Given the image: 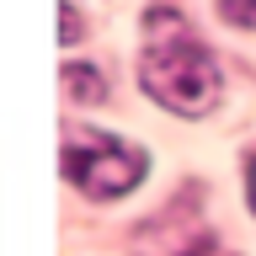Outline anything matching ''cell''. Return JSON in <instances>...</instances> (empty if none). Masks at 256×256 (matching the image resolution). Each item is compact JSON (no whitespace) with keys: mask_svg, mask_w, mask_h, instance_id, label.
<instances>
[{"mask_svg":"<svg viewBox=\"0 0 256 256\" xmlns=\"http://www.w3.org/2000/svg\"><path fill=\"white\" fill-rule=\"evenodd\" d=\"M64 176L86 198H123L144 176V150H134L107 128H75L64 139Z\"/></svg>","mask_w":256,"mask_h":256,"instance_id":"obj_2","label":"cell"},{"mask_svg":"<svg viewBox=\"0 0 256 256\" xmlns=\"http://www.w3.org/2000/svg\"><path fill=\"white\" fill-rule=\"evenodd\" d=\"M246 198H251V208H256V160H251V182H246Z\"/></svg>","mask_w":256,"mask_h":256,"instance_id":"obj_6","label":"cell"},{"mask_svg":"<svg viewBox=\"0 0 256 256\" xmlns=\"http://www.w3.org/2000/svg\"><path fill=\"white\" fill-rule=\"evenodd\" d=\"M64 86H70V96H75V102H86V107H96V102H107V86H102V70H91V64H64Z\"/></svg>","mask_w":256,"mask_h":256,"instance_id":"obj_3","label":"cell"},{"mask_svg":"<svg viewBox=\"0 0 256 256\" xmlns=\"http://www.w3.org/2000/svg\"><path fill=\"white\" fill-rule=\"evenodd\" d=\"M139 80H144V91L155 96L160 107L198 118V112H208L214 96H219V59H214L198 38H176V43L166 38V43L144 48Z\"/></svg>","mask_w":256,"mask_h":256,"instance_id":"obj_1","label":"cell"},{"mask_svg":"<svg viewBox=\"0 0 256 256\" xmlns=\"http://www.w3.org/2000/svg\"><path fill=\"white\" fill-rule=\"evenodd\" d=\"M59 22H64V43H75V32H80V16H75V6H64V16H59Z\"/></svg>","mask_w":256,"mask_h":256,"instance_id":"obj_5","label":"cell"},{"mask_svg":"<svg viewBox=\"0 0 256 256\" xmlns=\"http://www.w3.org/2000/svg\"><path fill=\"white\" fill-rule=\"evenodd\" d=\"M219 16H224V22H240V27H256V6H235V0H224Z\"/></svg>","mask_w":256,"mask_h":256,"instance_id":"obj_4","label":"cell"}]
</instances>
